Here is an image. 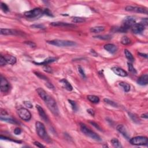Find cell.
<instances>
[{
	"label": "cell",
	"instance_id": "1",
	"mask_svg": "<svg viewBox=\"0 0 148 148\" xmlns=\"http://www.w3.org/2000/svg\"><path fill=\"white\" fill-rule=\"evenodd\" d=\"M37 93L41 99L44 101L45 104L47 105L48 109L51 111V113L55 116L59 115V110L58 106L54 99L50 96L44 89L42 88H38L36 90Z\"/></svg>",
	"mask_w": 148,
	"mask_h": 148
},
{
	"label": "cell",
	"instance_id": "44",
	"mask_svg": "<svg viewBox=\"0 0 148 148\" xmlns=\"http://www.w3.org/2000/svg\"><path fill=\"white\" fill-rule=\"evenodd\" d=\"M44 71H46V72H49V73L52 72V69H51V68L49 66H45V67L44 68Z\"/></svg>",
	"mask_w": 148,
	"mask_h": 148
},
{
	"label": "cell",
	"instance_id": "30",
	"mask_svg": "<svg viewBox=\"0 0 148 148\" xmlns=\"http://www.w3.org/2000/svg\"><path fill=\"white\" fill-rule=\"evenodd\" d=\"M94 38H98L99 39H102V40H109L112 38V36L109 35H97L94 36Z\"/></svg>",
	"mask_w": 148,
	"mask_h": 148
},
{
	"label": "cell",
	"instance_id": "12",
	"mask_svg": "<svg viewBox=\"0 0 148 148\" xmlns=\"http://www.w3.org/2000/svg\"><path fill=\"white\" fill-rule=\"evenodd\" d=\"M112 71L115 74L117 75L118 76H122V77H126L128 75L127 72L124 69H123L121 68L118 67V66H114L112 68Z\"/></svg>",
	"mask_w": 148,
	"mask_h": 148
},
{
	"label": "cell",
	"instance_id": "29",
	"mask_svg": "<svg viewBox=\"0 0 148 148\" xmlns=\"http://www.w3.org/2000/svg\"><path fill=\"white\" fill-rule=\"evenodd\" d=\"M72 21L74 23H81L84 22V21H85V19L82 17H73Z\"/></svg>",
	"mask_w": 148,
	"mask_h": 148
},
{
	"label": "cell",
	"instance_id": "14",
	"mask_svg": "<svg viewBox=\"0 0 148 148\" xmlns=\"http://www.w3.org/2000/svg\"><path fill=\"white\" fill-rule=\"evenodd\" d=\"M116 129H117V130L119 131L124 137H125L127 139H129L130 135L127 132V130L126 129V127H124L123 125H122V124H119V125L117 126V127H116Z\"/></svg>",
	"mask_w": 148,
	"mask_h": 148
},
{
	"label": "cell",
	"instance_id": "33",
	"mask_svg": "<svg viewBox=\"0 0 148 148\" xmlns=\"http://www.w3.org/2000/svg\"><path fill=\"white\" fill-rule=\"evenodd\" d=\"M128 68H129V70L130 72L133 73V74H137V72L136 71V69L134 68V67L133 66V65L131 64V63H128Z\"/></svg>",
	"mask_w": 148,
	"mask_h": 148
},
{
	"label": "cell",
	"instance_id": "3",
	"mask_svg": "<svg viewBox=\"0 0 148 148\" xmlns=\"http://www.w3.org/2000/svg\"><path fill=\"white\" fill-rule=\"evenodd\" d=\"M80 129L84 135L91 138V139L97 141H101L102 140L99 135H97L95 132L89 129L84 124L82 123H80Z\"/></svg>",
	"mask_w": 148,
	"mask_h": 148
},
{
	"label": "cell",
	"instance_id": "50",
	"mask_svg": "<svg viewBox=\"0 0 148 148\" xmlns=\"http://www.w3.org/2000/svg\"><path fill=\"white\" fill-rule=\"evenodd\" d=\"M141 117L145 118V119H147L148 117V114H147V113H146V114H142V115H141Z\"/></svg>",
	"mask_w": 148,
	"mask_h": 148
},
{
	"label": "cell",
	"instance_id": "48",
	"mask_svg": "<svg viewBox=\"0 0 148 148\" xmlns=\"http://www.w3.org/2000/svg\"><path fill=\"white\" fill-rule=\"evenodd\" d=\"M87 112L89 113V114H90L91 115V116H94V115H95V112H94V111L92 109H87Z\"/></svg>",
	"mask_w": 148,
	"mask_h": 148
},
{
	"label": "cell",
	"instance_id": "4",
	"mask_svg": "<svg viewBox=\"0 0 148 148\" xmlns=\"http://www.w3.org/2000/svg\"><path fill=\"white\" fill-rule=\"evenodd\" d=\"M49 44L54 45L58 47H71L76 45V44L74 41H67V40H60L54 39L52 41H47Z\"/></svg>",
	"mask_w": 148,
	"mask_h": 148
},
{
	"label": "cell",
	"instance_id": "16",
	"mask_svg": "<svg viewBox=\"0 0 148 148\" xmlns=\"http://www.w3.org/2000/svg\"><path fill=\"white\" fill-rule=\"evenodd\" d=\"M137 83L141 86L147 85L148 83V75L144 74L141 76L137 80Z\"/></svg>",
	"mask_w": 148,
	"mask_h": 148
},
{
	"label": "cell",
	"instance_id": "13",
	"mask_svg": "<svg viewBox=\"0 0 148 148\" xmlns=\"http://www.w3.org/2000/svg\"><path fill=\"white\" fill-rule=\"evenodd\" d=\"M36 109H37L38 114H39L40 117H41V119L44 120L45 122H49V118H48L47 115L46 114V113L44 110V109H43L41 106L38 105H36Z\"/></svg>",
	"mask_w": 148,
	"mask_h": 148
},
{
	"label": "cell",
	"instance_id": "5",
	"mask_svg": "<svg viewBox=\"0 0 148 148\" xmlns=\"http://www.w3.org/2000/svg\"><path fill=\"white\" fill-rule=\"evenodd\" d=\"M130 142L132 145H147L148 143V139L144 136H137L130 139Z\"/></svg>",
	"mask_w": 148,
	"mask_h": 148
},
{
	"label": "cell",
	"instance_id": "25",
	"mask_svg": "<svg viewBox=\"0 0 148 148\" xmlns=\"http://www.w3.org/2000/svg\"><path fill=\"white\" fill-rule=\"evenodd\" d=\"M111 142L113 146H114L115 148H122L121 143L120 142V141L118 140L117 138H113L112 140L111 141Z\"/></svg>",
	"mask_w": 148,
	"mask_h": 148
},
{
	"label": "cell",
	"instance_id": "22",
	"mask_svg": "<svg viewBox=\"0 0 148 148\" xmlns=\"http://www.w3.org/2000/svg\"><path fill=\"white\" fill-rule=\"evenodd\" d=\"M105 30V27L104 26H96L94 27H91L90 31L91 33H102Z\"/></svg>",
	"mask_w": 148,
	"mask_h": 148
},
{
	"label": "cell",
	"instance_id": "36",
	"mask_svg": "<svg viewBox=\"0 0 148 148\" xmlns=\"http://www.w3.org/2000/svg\"><path fill=\"white\" fill-rule=\"evenodd\" d=\"M34 74H35L36 75L38 76V77H39V78H41V79L45 80V81H48V78L46 77V76H45V75H44L40 74L39 72H34Z\"/></svg>",
	"mask_w": 148,
	"mask_h": 148
},
{
	"label": "cell",
	"instance_id": "37",
	"mask_svg": "<svg viewBox=\"0 0 148 148\" xmlns=\"http://www.w3.org/2000/svg\"><path fill=\"white\" fill-rule=\"evenodd\" d=\"M78 71H79V74H81V75L82 76L83 78H86L85 73H84V71L83 70V69L81 66H78Z\"/></svg>",
	"mask_w": 148,
	"mask_h": 148
},
{
	"label": "cell",
	"instance_id": "46",
	"mask_svg": "<svg viewBox=\"0 0 148 148\" xmlns=\"http://www.w3.org/2000/svg\"><path fill=\"white\" fill-rule=\"evenodd\" d=\"M140 23H141V24H142V25H144L145 27L146 26H147L148 23V18H145V19H142V21H141V22Z\"/></svg>",
	"mask_w": 148,
	"mask_h": 148
},
{
	"label": "cell",
	"instance_id": "10",
	"mask_svg": "<svg viewBox=\"0 0 148 148\" xmlns=\"http://www.w3.org/2000/svg\"><path fill=\"white\" fill-rule=\"evenodd\" d=\"M10 88V85L8 81L6 80L5 78L1 76V86H0V89L1 91L2 92L6 93L9 91Z\"/></svg>",
	"mask_w": 148,
	"mask_h": 148
},
{
	"label": "cell",
	"instance_id": "51",
	"mask_svg": "<svg viewBox=\"0 0 148 148\" xmlns=\"http://www.w3.org/2000/svg\"><path fill=\"white\" fill-rule=\"evenodd\" d=\"M139 55H140L141 56H142V57H145V58H147L148 57V55L146 54H143V53H139Z\"/></svg>",
	"mask_w": 148,
	"mask_h": 148
},
{
	"label": "cell",
	"instance_id": "35",
	"mask_svg": "<svg viewBox=\"0 0 148 148\" xmlns=\"http://www.w3.org/2000/svg\"><path fill=\"white\" fill-rule=\"evenodd\" d=\"M68 102H69V103H70L71 106H72V108L73 110H74V111H77L78 107H77V105H76V102L74 101L71 100V99H69Z\"/></svg>",
	"mask_w": 148,
	"mask_h": 148
},
{
	"label": "cell",
	"instance_id": "8",
	"mask_svg": "<svg viewBox=\"0 0 148 148\" xmlns=\"http://www.w3.org/2000/svg\"><path fill=\"white\" fill-rule=\"evenodd\" d=\"M18 115L21 119L24 121H29L31 118V114L30 111L26 108H20L17 111Z\"/></svg>",
	"mask_w": 148,
	"mask_h": 148
},
{
	"label": "cell",
	"instance_id": "41",
	"mask_svg": "<svg viewBox=\"0 0 148 148\" xmlns=\"http://www.w3.org/2000/svg\"><path fill=\"white\" fill-rule=\"evenodd\" d=\"M23 103H24V105L26 106V107L29 108H32L33 107V104H31L30 102H29V101H24Z\"/></svg>",
	"mask_w": 148,
	"mask_h": 148
},
{
	"label": "cell",
	"instance_id": "23",
	"mask_svg": "<svg viewBox=\"0 0 148 148\" xmlns=\"http://www.w3.org/2000/svg\"><path fill=\"white\" fill-rule=\"evenodd\" d=\"M87 99L90 101L91 102L94 103V104H97L99 103V97L96 96H93V95H89L87 96Z\"/></svg>",
	"mask_w": 148,
	"mask_h": 148
},
{
	"label": "cell",
	"instance_id": "17",
	"mask_svg": "<svg viewBox=\"0 0 148 148\" xmlns=\"http://www.w3.org/2000/svg\"><path fill=\"white\" fill-rule=\"evenodd\" d=\"M104 48L106 51H108L109 53H111V54H114V53H115L116 51H117V46L112 44H106L104 46Z\"/></svg>",
	"mask_w": 148,
	"mask_h": 148
},
{
	"label": "cell",
	"instance_id": "39",
	"mask_svg": "<svg viewBox=\"0 0 148 148\" xmlns=\"http://www.w3.org/2000/svg\"><path fill=\"white\" fill-rule=\"evenodd\" d=\"M31 27L34 28V29H44L45 26L42 24H33L31 26Z\"/></svg>",
	"mask_w": 148,
	"mask_h": 148
},
{
	"label": "cell",
	"instance_id": "31",
	"mask_svg": "<svg viewBox=\"0 0 148 148\" xmlns=\"http://www.w3.org/2000/svg\"><path fill=\"white\" fill-rule=\"evenodd\" d=\"M129 116L131 117V119H132V120L134 122L136 123H139V120L138 119V118L137 117V116L135 115L134 114H131V113H129Z\"/></svg>",
	"mask_w": 148,
	"mask_h": 148
},
{
	"label": "cell",
	"instance_id": "42",
	"mask_svg": "<svg viewBox=\"0 0 148 148\" xmlns=\"http://www.w3.org/2000/svg\"><path fill=\"white\" fill-rule=\"evenodd\" d=\"M44 14L46 15L49 16H53L52 13H51V11L48 9H45V11H44Z\"/></svg>",
	"mask_w": 148,
	"mask_h": 148
},
{
	"label": "cell",
	"instance_id": "34",
	"mask_svg": "<svg viewBox=\"0 0 148 148\" xmlns=\"http://www.w3.org/2000/svg\"><path fill=\"white\" fill-rule=\"evenodd\" d=\"M1 9H2L4 12H8L9 11V8H8V6H7V5L4 4V3L3 2H1Z\"/></svg>",
	"mask_w": 148,
	"mask_h": 148
},
{
	"label": "cell",
	"instance_id": "26",
	"mask_svg": "<svg viewBox=\"0 0 148 148\" xmlns=\"http://www.w3.org/2000/svg\"><path fill=\"white\" fill-rule=\"evenodd\" d=\"M124 54L127 59L130 61V62H133L134 61V57H133L132 54H131L130 51L128 50L127 49L124 50Z\"/></svg>",
	"mask_w": 148,
	"mask_h": 148
},
{
	"label": "cell",
	"instance_id": "47",
	"mask_svg": "<svg viewBox=\"0 0 148 148\" xmlns=\"http://www.w3.org/2000/svg\"><path fill=\"white\" fill-rule=\"evenodd\" d=\"M34 144L36 146H37V147H39V148H45V146L43 145L42 144H41V143H39V142H37V141H36V142H34Z\"/></svg>",
	"mask_w": 148,
	"mask_h": 148
},
{
	"label": "cell",
	"instance_id": "6",
	"mask_svg": "<svg viewBox=\"0 0 148 148\" xmlns=\"http://www.w3.org/2000/svg\"><path fill=\"white\" fill-rule=\"evenodd\" d=\"M44 14V11H42L41 8H37L31 10V11H27L24 13V16L27 18H38L41 17Z\"/></svg>",
	"mask_w": 148,
	"mask_h": 148
},
{
	"label": "cell",
	"instance_id": "21",
	"mask_svg": "<svg viewBox=\"0 0 148 148\" xmlns=\"http://www.w3.org/2000/svg\"><path fill=\"white\" fill-rule=\"evenodd\" d=\"M6 63L11 65H14L16 63V59L14 56L11 55H6L4 56Z\"/></svg>",
	"mask_w": 148,
	"mask_h": 148
},
{
	"label": "cell",
	"instance_id": "28",
	"mask_svg": "<svg viewBox=\"0 0 148 148\" xmlns=\"http://www.w3.org/2000/svg\"><path fill=\"white\" fill-rule=\"evenodd\" d=\"M121 43L124 45H127L131 43V40L129 39L127 36H123L122 39H121Z\"/></svg>",
	"mask_w": 148,
	"mask_h": 148
},
{
	"label": "cell",
	"instance_id": "32",
	"mask_svg": "<svg viewBox=\"0 0 148 148\" xmlns=\"http://www.w3.org/2000/svg\"><path fill=\"white\" fill-rule=\"evenodd\" d=\"M104 101L105 103H106V104H109V105L114 106V107H117V105L116 104L115 102H114V101L110 100V99H104Z\"/></svg>",
	"mask_w": 148,
	"mask_h": 148
},
{
	"label": "cell",
	"instance_id": "43",
	"mask_svg": "<svg viewBox=\"0 0 148 148\" xmlns=\"http://www.w3.org/2000/svg\"><path fill=\"white\" fill-rule=\"evenodd\" d=\"M90 123L91 125H93V126H94V127H95L97 130H99V131H102V129H101V127H99V126L98 125L97 123H94L93 122H90Z\"/></svg>",
	"mask_w": 148,
	"mask_h": 148
},
{
	"label": "cell",
	"instance_id": "45",
	"mask_svg": "<svg viewBox=\"0 0 148 148\" xmlns=\"http://www.w3.org/2000/svg\"><path fill=\"white\" fill-rule=\"evenodd\" d=\"M14 133L16 135H20L21 133V130L20 128H16L14 130Z\"/></svg>",
	"mask_w": 148,
	"mask_h": 148
},
{
	"label": "cell",
	"instance_id": "7",
	"mask_svg": "<svg viewBox=\"0 0 148 148\" xmlns=\"http://www.w3.org/2000/svg\"><path fill=\"white\" fill-rule=\"evenodd\" d=\"M136 23V19L134 16H127L123 21L122 27L124 28L126 30L128 31L130 29H131L133 25Z\"/></svg>",
	"mask_w": 148,
	"mask_h": 148
},
{
	"label": "cell",
	"instance_id": "18",
	"mask_svg": "<svg viewBox=\"0 0 148 148\" xmlns=\"http://www.w3.org/2000/svg\"><path fill=\"white\" fill-rule=\"evenodd\" d=\"M19 33L15 30H12L8 29H1V34L5 35H18Z\"/></svg>",
	"mask_w": 148,
	"mask_h": 148
},
{
	"label": "cell",
	"instance_id": "20",
	"mask_svg": "<svg viewBox=\"0 0 148 148\" xmlns=\"http://www.w3.org/2000/svg\"><path fill=\"white\" fill-rule=\"evenodd\" d=\"M57 60V59L55 57H48L47 59L43 61L42 63H35L34 62V63L36 64V65H39V66H41V65H45V66H46V65L49 64V63L54 62Z\"/></svg>",
	"mask_w": 148,
	"mask_h": 148
},
{
	"label": "cell",
	"instance_id": "24",
	"mask_svg": "<svg viewBox=\"0 0 148 148\" xmlns=\"http://www.w3.org/2000/svg\"><path fill=\"white\" fill-rule=\"evenodd\" d=\"M119 85L123 89L124 91L126 92H129L130 90V86L129 83L124 82H121L119 83Z\"/></svg>",
	"mask_w": 148,
	"mask_h": 148
},
{
	"label": "cell",
	"instance_id": "11",
	"mask_svg": "<svg viewBox=\"0 0 148 148\" xmlns=\"http://www.w3.org/2000/svg\"><path fill=\"white\" fill-rule=\"evenodd\" d=\"M145 30V26L141 23H135L131 27V30L134 34H140Z\"/></svg>",
	"mask_w": 148,
	"mask_h": 148
},
{
	"label": "cell",
	"instance_id": "2",
	"mask_svg": "<svg viewBox=\"0 0 148 148\" xmlns=\"http://www.w3.org/2000/svg\"><path fill=\"white\" fill-rule=\"evenodd\" d=\"M35 128L36 131L38 135L43 140L48 143L51 142V139L50 138L49 136L48 135L47 132L46 131L45 127L42 123L40 122H36L35 123Z\"/></svg>",
	"mask_w": 148,
	"mask_h": 148
},
{
	"label": "cell",
	"instance_id": "19",
	"mask_svg": "<svg viewBox=\"0 0 148 148\" xmlns=\"http://www.w3.org/2000/svg\"><path fill=\"white\" fill-rule=\"evenodd\" d=\"M60 82L61 83V84H62L63 87H64V89L67 90L68 91L72 90V86H71L70 83H69L67 80H66V79H63L60 81Z\"/></svg>",
	"mask_w": 148,
	"mask_h": 148
},
{
	"label": "cell",
	"instance_id": "27",
	"mask_svg": "<svg viewBox=\"0 0 148 148\" xmlns=\"http://www.w3.org/2000/svg\"><path fill=\"white\" fill-rule=\"evenodd\" d=\"M1 120L2 121H4V122H6L8 123H12V124H19L17 121L15 120L12 119V118H6V117H3L2 116L1 117Z\"/></svg>",
	"mask_w": 148,
	"mask_h": 148
},
{
	"label": "cell",
	"instance_id": "38",
	"mask_svg": "<svg viewBox=\"0 0 148 148\" xmlns=\"http://www.w3.org/2000/svg\"><path fill=\"white\" fill-rule=\"evenodd\" d=\"M6 64V62L5 61V59L4 57H3V56L1 55L0 56V66H5Z\"/></svg>",
	"mask_w": 148,
	"mask_h": 148
},
{
	"label": "cell",
	"instance_id": "9",
	"mask_svg": "<svg viewBox=\"0 0 148 148\" xmlns=\"http://www.w3.org/2000/svg\"><path fill=\"white\" fill-rule=\"evenodd\" d=\"M125 10L129 12H133L144 13L148 14L147 8L141 7V6H127L125 8Z\"/></svg>",
	"mask_w": 148,
	"mask_h": 148
},
{
	"label": "cell",
	"instance_id": "15",
	"mask_svg": "<svg viewBox=\"0 0 148 148\" xmlns=\"http://www.w3.org/2000/svg\"><path fill=\"white\" fill-rule=\"evenodd\" d=\"M50 25L56 27H67V28H74L76 27L75 25L73 24H69L67 23L64 22H52L50 23Z\"/></svg>",
	"mask_w": 148,
	"mask_h": 148
},
{
	"label": "cell",
	"instance_id": "49",
	"mask_svg": "<svg viewBox=\"0 0 148 148\" xmlns=\"http://www.w3.org/2000/svg\"><path fill=\"white\" fill-rule=\"evenodd\" d=\"M46 86H47V87L49 88V89H54V86L50 82H47L46 83Z\"/></svg>",
	"mask_w": 148,
	"mask_h": 148
},
{
	"label": "cell",
	"instance_id": "40",
	"mask_svg": "<svg viewBox=\"0 0 148 148\" xmlns=\"http://www.w3.org/2000/svg\"><path fill=\"white\" fill-rule=\"evenodd\" d=\"M24 43L31 48H34L36 46V44L33 42H31V41H26Z\"/></svg>",
	"mask_w": 148,
	"mask_h": 148
}]
</instances>
